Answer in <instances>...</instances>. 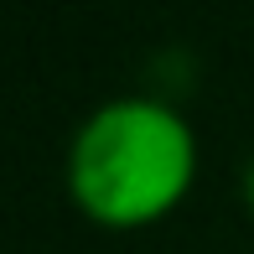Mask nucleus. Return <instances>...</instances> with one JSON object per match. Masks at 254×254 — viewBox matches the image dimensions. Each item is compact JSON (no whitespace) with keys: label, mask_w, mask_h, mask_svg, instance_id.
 Listing matches in <instances>:
<instances>
[{"label":"nucleus","mask_w":254,"mask_h":254,"mask_svg":"<svg viewBox=\"0 0 254 254\" xmlns=\"http://www.w3.org/2000/svg\"><path fill=\"white\" fill-rule=\"evenodd\" d=\"M239 197H244V207H249V218H254V156L244 161V177H239Z\"/></svg>","instance_id":"f03ea898"},{"label":"nucleus","mask_w":254,"mask_h":254,"mask_svg":"<svg viewBox=\"0 0 254 254\" xmlns=\"http://www.w3.org/2000/svg\"><path fill=\"white\" fill-rule=\"evenodd\" d=\"M197 130L161 94H120L78 120L67 140V202L109 234L156 228L197 182Z\"/></svg>","instance_id":"f257e3e1"}]
</instances>
